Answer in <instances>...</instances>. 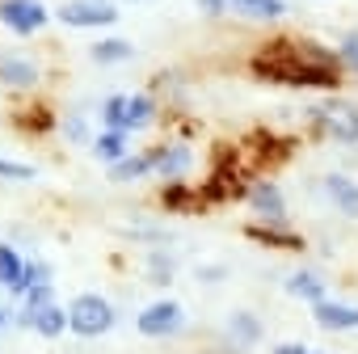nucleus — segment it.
Segmentation results:
<instances>
[{"label":"nucleus","mask_w":358,"mask_h":354,"mask_svg":"<svg viewBox=\"0 0 358 354\" xmlns=\"http://www.w3.org/2000/svg\"><path fill=\"white\" fill-rule=\"evenodd\" d=\"M148 283H169V274H173V257H164V253H152L148 257Z\"/></svg>","instance_id":"obj_27"},{"label":"nucleus","mask_w":358,"mask_h":354,"mask_svg":"<svg viewBox=\"0 0 358 354\" xmlns=\"http://www.w3.org/2000/svg\"><path fill=\"white\" fill-rule=\"evenodd\" d=\"M22 325H26V329H34V333H43V337H59V333L68 329V308L51 299V304H43L38 312H30Z\"/></svg>","instance_id":"obj_13"},{"label":"nucleus","mask_w":358,"mask_h":354,"mask_svg":"<svg viewBox=\"0 0 358 354\" xmlns=\"http://www.w3.org/2000/svg\"><path fill=\"white\" fill-rule=\"evenodd\" d=\"M194 164V148L190 143H156L152 148V173L164 182H186V173Z\"/></svg>","instance_id":"obj_7"},{"label":"nucleus","mask_w":358,"mask_h":354,"mask_svg":"<svg viewBox=\"0 0 358 354\" xmlns=\"http://www.w3.org/2000/svg\"><path fill=\"white\" fill-rule=\"evenodd\" d=\"M257 80L291 85V89H337L345 68L337 51L320 47L316 38H274L253 55Z\"/></svg>","instance_id":"obj_1"},{"label":"nucleus","mask_w":358,"mask_h":354,"mask_svg":"<svg viewBox=\"0 0 358 354\" xmlns=\"http://www.w3.org/2000/svg\"><path fill=\"white\" fill-rule=\"evenodd\" d=\"M152 118H156V97H152V93L127 97V118H122V131H127V135H131V131H143Z\"/></svg>","instance_id":"obj_17"},{"label":"nucleus","mask_w":358,"mask_h":354,"mask_svg":"<svg viewBox=\"0 0 358 354\" xmlns=\"http://www.w3.org/2000/svg\"><path fill=\"white\" fill-rule=\"evenodd\" d=\"M312 316H316L320 329H333V333H341V329H358V308L337 304V299H320V304H312Z\"/></svg>","instance_id":"obj_12"},{"label":"nucleus","mask_w":358,"mask_h":354,"mask_svg":"<svg viewBox=\"0 0 358 354\" xmlns=\"http://www.w3.org/2000/svg\"><path fill=\"white\" fill-rule=\"evenodd\" d=\"M274 354H316L312 346H299V341H282V346H274Z\"/></svg>","instance_id":"obj_30"},{"label":"nucleus","mask_w":358,"mask_h":354,"mask_svg":"<svg viewBox=\"0 0 358 354\" xmlns=\"http://www.w3.org/2000/svg\"><path fill=\"white\" fill-rule=\"evenodd\" d=\"M122 118H127V97H122V93L106 97V106H101V122H106V131H122Z\"/></svg>","instance_id":"obj_25"},{"label":"nucleus","mask_w":358,"mask_h":354,"mask_svg":"<svg viewBox=\"0 0 358 354\" xmlns=\"http://www.w3.org/2000/svg\"><path fill=\"white\" fill-rule=\"evenodd\" d=\"M194 5H199L207 17H224V13H228V0H194Z\"/></svg>","instance_id":"obj_29"},{"label":"nucleus","mask_w":358,"mask_h":354,"mask_svg":"<svg viewBox=\"0 0 358 354\" xmlns=\"http://www.w3.org/2000/svg\"><path fill=\"white\" fill-rule=\"evenodd\" d=\"M160 203H164L169 211H182V215H190V211H203L211 199H207V190H199V186H186V182H164V194H160Z\"/></svg>","instance_id":"obj_10"},{"label":"nucleus","mask_w":358,"mask_h":354,"mask_svg":"<svg viewBox=\"0 0 358 354\" xmlns=\"http://www.w3.org/2000/svg\"><path fill=\"white\" fill-rule=\"evenodd\" d=\"M135 325H139L143 337H173L177 329L186 325V312H182V304H177V299H156V304H148L139 312Z\"/></svg>","instance_id":"obj_6"},{"label":"nucleus","mask_w":358,"mask_h":354,"mask_svg":"<svg viewBox=\"0 0 358 354\" xmlns=\"http://www.w3.org/2000/svg\"><path fill=\"white\" fill-rule=\"evenodd\" d=\"M324 194L333 199V207H337L341 215L358 220V182H354V177H345V173H329V177H324Z\"/></svg>","instance_id":"obj_11"},{"label":"nucleus","mask_w":358,"mask_h":354,"mask_svg":"<svg viewBox=\"0 0 358 354\" xmlns=\"http://www.w3.org/2000/svg\"><path fill=\"white\" fill-rule=\"evenodd\" d=\"M55 299V291H51V283H43V287H30L26 295H22V312H17V325L30 316V312H38L43 304H51Z\"/></svg>","instance_id":"obj_23"},{"label":"nucleus","mask_w":358,"mask_h":354,"mask_svg":"<svg viewBox=\"0 0 358 354\" xmlns=\"http://www.w3.org/2000/svg\"><path fill=\"white\" fill-rule=\"evenodd\" d=\"M0 325H9V308L5 304H0Z\"/></svg>","instance_id":"obj_31"},{"label":"nucleus","mask_w":358,"mask_h":354,"mask_svg":"<svg viewBox=\"0 0 358 354\" xmlns=\"http://www.w3.org/2000/svg\"><path fill=\"white\" fill-rule=\"evenodd\" d=\"M93 152H97V160L114 164V160H122V156L131 152V135H127V131H97Z\"/></svg>","instance_id":"obj_18"},{"label":"nucleus","mask_w":358,"mask_h":354,"mask_svg":"<svg viewBox=\"0 0 358 354\" xmlns=\"http://www.w3.org/2000/svg\"><path fill=\"white\" fill-rule=\"evenodd\" d=\"M22 270H26V262L17 257V249L13 245H0V287H17V278H22Z\"/></svg>","instance_id":"obj_22"},{"label":"nucleus","mask_w":358,"mask_h":354,"mask_svg":"<svg viewBox=\"0 0 358 354\" xmlns=\"http://www.w3.org/2000/svg\"><path fill=\"white\" fill-rule=\"evenodd\" d=\"M43 80L38 64L30 55H17V51H5L0 55V85H9V89H34Z\"/></svg>","instance_id":"obj_9"},{"label":"nucleus","mask_w":358,"mask_h":354,"mask_svg":"<svg viewBox=\"0 0 358 354\" xmlns=\"http://www.w3.org/2000/svg\"><path fill=\"white\" fill-rule=\"evenodd\" d=\"M0 177H5V182H30V177H34V169H30V164H17V160H5V156H0Z\"/></svg>","instance_id":"obj_28"},{"label":"nucleus","mask_w":358,"mask_h":354,"mask_svg":"<svg viewBox=\"0 0 358 354\" xmlns=\"http://www.w3.org/2000/svg\"><path fill=\"white\" fill-rule=\"evenodd\" d=\"M152 173V152H127L122 160L110 164V177L114 182H139V177Z\"/></svg>","instance_id":"obj_16"},{"label":"nucleus","mask_w":358,"mask_h":354,"mask_svg":"<svg viewBox=\"0 0 358 354\" xmlns=\"http://www.w3.org/2000/svg\"><path fill=\"white\" fill-rule=\"evenodd\" d=\"M47 22H51V9L43 0H0V26H9L17 38L38 34Z\"/></svg>","instance_id":"obj_4"},{"label":"nucleus","mask_w":358,"mask_h":354,"mask_svg":"<svg viewBox=\"0 0 358 354\" xmlns=\"http://www.w3.org/2000/svg\"><path fill=\"white\" fill-rule=\"evenodd\" d=\"M68 329L80 337H101L114 329V304L97 291H85L68 304Z\"/></svg>","instance_id":"obj_2"},{"label":"nucleus","mask_w":358,"mask_h":354,"mask_svg":"<svg viewBox=\"0 0 358 354\" xmlns=\"http://www.w3.org/2000/svg\"><path fill=\"white\" fill-rule=\"evenodd\" d=\"M249 207H253L257 224H287V203H282V190L274 182H257L249 190Z\"/></svg>","instance_id":"obj_8"},{"label":"nucleus","mask_w":358,"mask_h":354,"mask_svg":"<svg viewBox=\"0 0 358 354\" xmlns=\"http://www.w3.org/2000/svg\"><path fill=\"white\" fill-rule=\"evenodd\" d=\"M43 283H51V270L43 266V262H26V270H22V278H17V295H26L30 287H43Z\"/></svg>","instance_id":"obj_26"},{"label":"nucleus","mask_w":358,"mask_h":354,"mask_svg":"<svg viewBox=\"0 0 358 354\" xmlns=\"http://www.w3.org/2000/svg\"><path fill=\"white\" fill-rule=\"evenodd\" d=\"M337 59L350 76H358V30H345L341 43H337Z\"/></svg>","instance_id":"obj_24"},{"label":"nucleus","mask_w":358,"mask_h":354,"mask_svg":"<svg viewBox=\"0 0 358 354\" xmlns=\"http://www.w3.org/2000/svg\"><path fill=\"white\" fill-rule=\"evenodd\" d=\"M308 122L329 135L333 143H358V106L354 101H324L308 110Z\"/></svg>","instance_id":"obj_3"},{"label":"nucleus","mask_w":358,"mask_h":354,"mask_svg":"<svg viewBox=\"0 0 358 354\" xmlns=\"http://www.w3.org/2000/svg\"><path fill=\"white\" fill-rule=\"evenodd\" d=\"M249 236L262 241V245H270V249H303V236L291 232L287 224H253Z\"/></svg>","instance_id":"obj_15"},{"label":"nucleus","mask_w":358,"mask_h":354,"mask_svg":"<svg viewBox=\"0 0 358 354\" xmlns=\"http://www.w3.org/2000/svg\"><path fill=\"white\" fill-rule=\"evenodd\" d=\"M55 17L72 30H101V26H114L118 22V9L110 0H68V5L55 9Z\"/></svg>","instance_id":"obj_5"},{"label":"nucleus","mask_w":358,"mask_h":354,"mask_svg":"<svg viewBox=\"0 0 358 354\" xmlns=\"http://www.w3.org/2000/svg\"><path fill=\"white\" fill-rule=\"evenodd\" d=\"M287 291H291L295 299H308V304H320V299H329V295H324V278H316L312 270H299V274H291V278H287Z\"/></svg>","instance_id":"obj_20"},{"label":"nucleus","mask_w":358,"mask_h":354,"mask_svg":"<svg viewBox=\"0 0 358 354\" xmlns=\"http://www.w3.org/2000/svg\"><path fill=\"white\" fill-rule=\"evenodd\" d=\"M228 333H232V341H236V346H257V341H262V320H257L253 312H245V308H241V312H232V316H228Z\"/></svg>","instance_id":"obj_19"},{"label":"nucleus","mask_w":358,"mask_h":354,"mask_svg":"<svg viewBox=\"0 0 358 354\" xmlns=\"http://www.w3.org/2000/svg\"><path fill=\"white\" fill-rule=\"evenodd\" d=\"M89 55H93L97 64H106V68H110V64H127V59L135 55V47H131L127 38H97Z\"/></svg>","instance_id":"obj_21"},{"label":"nucleus","mask_w":358,"mask_h":354,"mask_svg":"<svg viewBox=\"0 0 358 354\" xmlns=\"http://www.w3.org/2000/svg\"><path fill=\"white\" fill-rule=\"evenodd\" d=\"M228 9L249 22H278L287 13V0H228Z\"/></svg>","instance_id":"obj_14"}]
</instances>
